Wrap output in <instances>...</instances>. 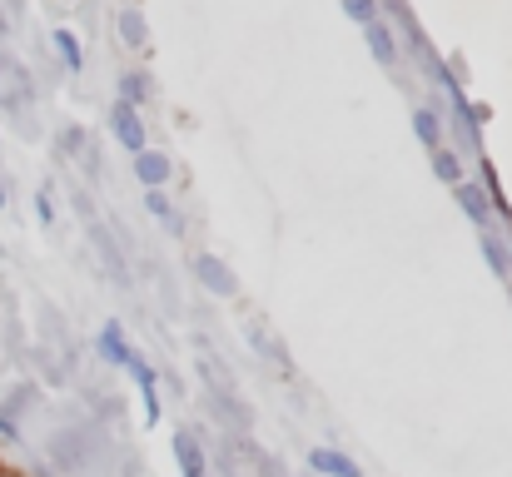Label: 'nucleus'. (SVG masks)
Segmentation results:
<instances>
[{"label":"nucleus","mask_w":512,"mask_h":477,"mask_svg":"<svg viewBox=\"0 0 512 477\" xmlns=\"http://www.w3.org/2000/svg\"><path fill=\"white\" fill-rule=\"evenodd\" d=\"M189 274H194V279H199V289H204V294H214V299H234V294H239V279H234V269H229L219 254H194Z\"/></svg>","instance_id":"nucleus-1"},{"label":"nucleus","mask_w":512,"mask_h":477,"mask_svg":"<svg viewBox=\"0 0 512 477\" xmlns=\"http://www.w3.org/2000/svg\"><path fill=\"white\" fill-rule=\"evenodd\" d=\"M110 130H115V140H120L130 155L150 150V145H145V120H140V110H135V105L115 100V105H110Z\"/></svg>","instance_id":"nucleus-2"},{"label":"nucleus","mask_w":512,"mask_h":477,"mask_svg":"<svg viewBox=\"0 0 512 477\" xmlns=\"http://www.w3.org/2000/svg\"><path fill=\"white\" fill-rule=\"evenodd\" d=\"M95 348H100V358H105L110 368H130V358H135V348H130V338H125L120 318H105V328H100Z\"/></svg>","instance_id":"nucleus-3"},{"label":"nucleus","mask_w":512,"mask_h":477,"mask_svg":"<svg viewBox=\"0 0 512 477\" xmlns=\"http://www.w3.org/2000/svg\"><path fill=\"white\" fill-rule=\"evenodd\" d=\"M453 194H458L463 214H468L478 229H488V219H493V194H488L483 184H473V179H458V184H453Z\"/></svg>","instance_id":"nucleus-4"},{"label":"nucleus","mask_w":512,"mask_h":477,"mask_svg":"<svg viewBox=\"0 0 512 477\" xmlns=\"http://www.w3.org/2000/svg\"><path fill=\"white\" fill-rule=\"evenodd\" d=\"M174 463H179L184 477H209V458H204V448H199V438L189 428L174 433Z\"/></svg>","instance_id":"nucleus-5"},{"label":"nucleus","mask_w":512,"mask_h":477,"mask_svg":"<svg viewBox=\"0 0 512 477\" xmlns=\"http://www.w3.org/2000/svg\"><path fill=\"white\" fill-rule=\"evenodd\" d=\"M309 468L319 477H363V468H358L343 448H314V453H309Z\"/></svg>","instance_id":"nucleus-6"},{"label":"nucleus","mask_w":512,"mask_h":477,"mask_svg":"<svg viewBox=\"0 0 512 477\" xmlns=\"http://www.w3.org/2000/svg\"><path fill=\"white\" fill-rule=\"evenodd\" d=\"M135 174H140L145 189H165L170 174H174V164L160 155V150H140V155H135Z\"/></svg>","instance_id":"nucleus-7"},{"label":"nucleus","mask_w":512,"mask_h":477,"mask_svg":"<svg viewBox=\"0 0 512 477\" xmlns=\"http://www.w3.org/2000/svg\"><path fill=\"white\" fill-rule=\"evenodd\" d=\"M363 35H368V50H373V60H378V65H393V60H398V35H393L383 20L363 25Z\"/></svg>","instance_id":"nucleus-8"},{"label":"nucleus","mask_w":512,"mask_h":477,"mask_svg":"<svg viewBox=\"0 0 512 477\" xmlns=\"http://www.w3.org/2000/svg\"><path fill=\"white\" fill-rule=\"evenodd\" d=\"M478 249H483V259H488V269H493V279H512V254H508V244L498 239V234H478Z\"/></svg>","instance_id":"nucleus-9"},{"label":"nucleus","mask_w":512,"mask_h":477,"mask_svg":"<svg viewBox=\"0 0 512 477\" xmlns=\"http://www.w3.org/2000/svg\"><path fill=\"white\" fill-rule=\"evenodd\" d=\"M95 254H100V264H110V279L120 284V289H130V269H125V259H120V249L110 244V234L95 224Z\"/></svg>","instance_id":"nucleus-10"},{"label":"nucleus","mask_w":512,"mask_h":477,"mask_svg":"<svg viewBox=\"0 0 512 477\" xmlns=\"http://www.w3.org/2000/svg\"><path fill=\"white\" fill-rule=\"evenodd\" d=\"M413 135L428 150H443V120H438V110H413Z\"/></svg>","instance_id":"nucleus-11"},{"label":"nucleus","mask_w":512,"mask_h":477,"mask_svg":"<svg viewBox=\"0 0 512 477\" xmlns=\"http://www.w3.org/2000/svg\"><path fill=\"white\" fill-rule=\"evenodd\" d=\"M249 343H254V353H259V358H269L274 368H284V373L294 368V363H289V353H284V343H274V338H269V333H264L259 323L249 328Z\"/></svg>","instance_id":"nucleus-12"},{"label":"nucleus","mask_w":512,"mask_h":477,"mask_svg":"<svg viewBox=\"0 0 512 477\" xmlns=\"http://www.w3.org/2000/svg\"><path fill=\"white\" fill-rule=\"evenodd\" d=\"M120 40L130 45V50H140L145 40H150V25H145V15L130 5V10H120Z\"/></svg>","instance_id":"nucleus-13"},{"label":"nucleus","mask_w":512,"mask_h":477,"mask_svg":"<svg viewBox=\"0 0 512 477\" xmlns=\"http://www.w3.org/2000/svg\"><path fill=\"white\" fill-rule=\"evenodd\" d=\"M55 55H60V60L75 70V75L85 70V50H80V40H75L70 30H55Z\"/></svg>","instance_id":"nucleus-14"},{"label":"nucleus","mask_w":512,"mask_h":477,"mask_svg":"<svg viewBox=\"0 0 512 477\" xmlns=\"http://www.w3.org/2000/svg\"><path fill=\"white\" fill-rule=\"evenodd\" d=\"M145 209H150L155 219H165L170 229H184V224H179V214H174V204H170V194H165V189H145Z\"/></svg>","instance_id":"nucleus-15"},{"label":"nucleus","mask_w":512,"mask_h":477,"mask_svg":"<svg viewBox=\"0 0 512 477\" xmlns=\"http://www.w3.org/2000/svg\"><path fill=\"white\" fill-rule=\"evenodd\" d=\"M120 100H125V105H135V110H145V100H150L145 75H120Z\"/></svg>","instance_id":"nucleus-16"},{"label":"nucleus","mask_w":512,"mask_h":477,"mask_svg":"<svg viewBox=\"0 0 512 477\" xmlns=\"http://www.w3.org/2000/svg\"><path fill=\"white\" fill-rule=\"evenodd\" d=\"M433 174H438L443 184H458V179H463V159L453 155V150H433Z\"/></svg>","instance_id":"nucleus-17"},{"label":"nucleus","mask_w":512,"mask_h":477,"mask_svg":"<svg viewBox=\"0 0 512 477\" xmlns=\"http://www.w3.org/2000/svg\"><path fill=\"white\" fill-rule=\"evenodd\" d=\"M125 373L140 383V393H145V388H160V373H155V363H150V358H140V353L130 358V368H125Z\"/></svg>","instance_id":"nucleus-18"},{"label":"nucleus","mask_w":512,"mask_h":477,"mask_svg":"<svg viewBox=\"0 0 512 477\" xmlns=\"http://www.w3.org/2000/svg\"><path fill=\"white\" fill-rule=\"evenodd\" d=\"M343 15L358 20V25H373L378 20V0H343Z\"/></svg>","instance_id":"nucleus-19"},{"label":"nucleus","mask_w":512,"mask_h":477,"mask_svg":"<svg viewBox=\"0 0 512 477\" xmlns=\"http://www.w3.org/2000/svg\"><path fill=\"white\" fill-rule=\"evenodd\" d=\"M35 214H40V224H55V194L50 189L35 194Z\"/></svg>","instance_id":"nucleus-20"},{"label":"nucleus","mask_w":512,"mask_h":477,"mask_svg":"<svg viewBox=\"0 0 512 477\" xmlns=\"http://www.w3.org/2000/svg\"><path fill=\"white\" fill-rule=\"evenodd\" d=\"M0 209H5V184H0Z\"/></svg>","instance_id":"nucleus-21"},{"label":"nucleus","mask_w":512,"mask_h":477,"mask_svg":"<svg viewBox=\"0 0 512 477\" xmlns=\"http://www.w3.org/2000/svg\"><path fill=\"white\" fill-rule=\"evenodd\" d=\"M0 477H20V473H5V468H0Z\"/></svg>","instance_id":"nucleus-22"}]
</instances>
